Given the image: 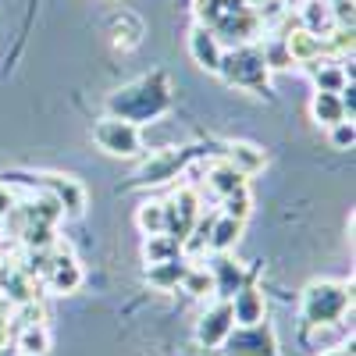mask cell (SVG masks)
<instances>
[{"instance_id":"cell-11","label":"cell","mask_w":356,"mask_h":356,"mask_svg":"<svg viewBox=\"0 0 356 356\" xmlns=\"http://www.w3.org/2000/svg\"><path fill=\"white\" fill-rule=\"evenodd\" d=\"M211 278H214V296L218 300H232L243 285H250V275L239 260H232L228 253H218L211 260Z\"/></svg>"},{"instance_id":"cell-26","label":"cell","mask_w":356,"mask_h":356,"mask_svg":"<svg viewBox=\"0 0 356 356\" xmlns=\"http://www.w3.org/2000/svg\"><path fill=\"white\" fill-rule=\"evenodd\" d=\"M182 289H186L189 296H214V278H211V271H207V267H193V264H189V271H186V278H182Z\"/></svg>"},{"instance_id":"cell-14","label":"cell","mask_w":356,"mask_h":356,"mask_svg":"<svg viewBox=\"0 0 356 356\" xmlns=\"http://www.w3.org/2000/svg\"><path fill=\"white\" fill-rule=\"evenodd\" d=\"M189 57H193V61H196L203 72L218 75L221 57H225V47H221V40L211 33V29L193 25V29H189Z\"/></svg>"},{"instance_id":"cell-5","label":"cell","mask_w":356,"mask_h":356,"mask_svg":"<svg viewBox=\"0 0 356 356\" xmlns=\"http://www.w3.org/2000/svg\"><path fill=\"white\" fill-rule=\"evenodd\" d=\"M93 143L107 157H125V161L143 157V150H146L139 125L122 122V118H111V114H104L100 122H93Z\"/></svg>"},{"instance_id":"cell-17","label":"cell","mask_w":356,"mask_h":356,"mask_svg":"<svg viewBox=\"0 0 356 356\" xmlns=\"http://www.w3.org/2000/svg\"><path fill=\"white\" fill-rule=\"evenodd\" d=\"M225 161L239 171L243 178H253L257 171H264V164H267V154L260 150L257 143H246V139H235V143H228V150H225Z\"/></svg>"},{"instance_id":"cell-3","label":"cell","mask_w":356,"mask_h":356,"mask_svg":"<svg viewBox=\"0 0 356 356\" xmlns=\"http://www.w3.org/2000/svg\"><path fill=\"white\" fill-rule=\"evenodd\" d=\"M353 310V285L335 278H317L300 296V317L310 328H332Z\"/></svg>"},{"instance_id":"cell-25","label":"cell","mask_w":356,"mask_h":356,"mask_svg":"<svg viewBox=\"0 0 356 356\" xmlns=\"http://www.w3.org/2000/svg\"><path fill=\"white\" fill-rule=\"evenodd\" d=\"M164 200H146L136 211V225L143 235H164Z\"/></svg>"},{"instance_id":"cell-10","label":"cell","mask_w":356,"mask_h":356,"mask_svg":"<svg viewBox=\"0 0 356 356\" xmlns=\"http://www.w3.org/2000/svg\"><path fill=\"white\" fill-rule=\"evenodd\" d=\"M282 47H285V57H289V65H314V61H321L324 57V40L321 36H314L310 29H303V25H296V29H289V33L282 36Z\"/></svg>"},{"instance_id":"cell-18","label":"cell","mask_w":356,"mask_h":356,"mask_svg":"<svg viewBox=\"0 0 356 356\" xmlns=\"http://www.w3.org/2000/svg\"><path fill=\"white\" fill-rule=\"evenodd\" d=\"M243 225H246V221H235V218H228V214H218V218L211 221V232H207V250H211V253H228V250H235V243L243 239Z\"/></svg>"},{"instance_id":"cell-32","label":"cell","mask_w":356,"mask_h":356,"mask_svg":"<svg viewBox=\"0 0 356 356\" xmlns=\"http://www.w3.org/2000/svg\"><path fill=\"white\" fill-rule=\"evenodd\" d=\"M339 4H353V0H328V8H339Z\"/></svg>"},{"instance_id":"cell-21","label":"cell","mask_w":356,"mask_h":356,"mask_svg":"<svg viewBox=\"0 0 356 356\" xmlns=\"http://www.w3.org/2000/svg\"><path fill=\"white\" fill-rule=\"evenodd\" d=\"M310 118H314L321 129H332V125H339V122H349L339 93H314V100H310Z\"/></svg>"},{"instance_id":"cell-15","label":"cell","mask_w":356,"mask_h":356,"mask_svg":"<svg viewBox=\"0 0 356 356\" xmlns=\"http://www.w3.org/2000/svg\"><path fill=\"white\" fill-rule=\"evenodd\" d=\"M310 79H314V89L317 93H342V89L353 82V75L346 72L342 61H335V57H321V61L307 65Z\"/></svg>"},{"instance_id":"cell-22","label":"cell","mask_w":356,"mask_h":356,"mask_svg":"<svg viewBox=\"0 0 356 356\" xmlns=\"http://www.w3.org/2000/svg\"><path fill=\"white\" fill-rule=\"evenodd\" d=\"M50 328L40 321V324H22V332L15 339V349L18 356H47L50 353Z\"/></svg>"},{"instance_id":"cell-2","label":"cell","mask_w":356,"mask_h":356,"mask_svg":"<svg viewBox=\"0 0 356 356\" xmlns=\"http://www.w3.org/2000/svg\"><path fill=\"white\" fill-rule=\"evenodd\" d=\"M193 4L200 18L196 25L211 29L221 47H243L264 36V18L253 0H193Z\"/></svg>"},{"instance_id":"cell-8","label":"cell","mask_w":356,"mask_h":356,"mask_svg":"<svg viewBox=\"0 0 356 356\" xmlns=\"http://www.w3.org/2000/svg\"><path fill=\"white\" fill-rule=\"evenodd\" d=\"M164 235H171V239L182 246L186 239H189V232L196 228V221L203 218L200 214V196L193 193V189H178L171 200H164Z\"/></svg>"},{"instance_id":"cell-20","label":"cell","mask_w":356,"mask_h":356,"mask_svg":"<svg viewBox=\"0 0 356 356\" xmlns=\"http://www.w3.org/2000/svg\"><path fill=\"white\" fill-rule=\"evenodd\" d=\"M207 186H211V193H214L218 200H225V196H232V193L246 189V178L235 171L228 161H214L211 168H207Z\"/></svg>"},{"instance_id":"cell-12","label":"cell","mask_w":356,"mask_h":356,"mask_svg":"<svg viewBox=\"0 0 356 356\" xmlns=\"http://www.w3.org/2000/svg\"><path fill=\"white\" fill-rule=\"evenodd\" d=\"M82 282H86V275H82V267H79V260L72 253H57L50 260V267H47V289L54 296H72V292L82 289Z\"/></svg>"},{"instance_id":"cell-7","label":"cell","mask_w":356,"mask_h":356,"mask_svg":"<svg viewBox=\"0 0 356 356\" xmlns=\"http://www.w3.org/2000/svg\"><path fill=\"white\" fill-rule=\"evenodd\" d=\"M196 157H200V146H171V150H161L154 157H146L136 178L143 186H164V182L182 175Z\"/></svg>"},{"instance_id":"cell-28","label":"cell","mask_w":356,"mask_h":356,"mask_svg":"<svg viewBox=\"0 0 356 356\" xmlns=\"http://www.w3.org/2000/svg\"><path fill=\"white\" fill-rule=\"evenodd\" d=\"M328 139H332L335 150H353V143H356V129H353V122H339V125H332V129H328Z\"/></svg>"},{"instance_id":"cell-13","label":"cell","mask_w":356,"mask_h":356,"mask_svg":"<svg viewBox=\"0 0 356 356\" xmlns=\"http://www.w3.org/2000/svg\"><path fill=\"white\" fill-rule=\"evenodd\" d=\"M40 178V186L61 203V211H68L72 218H79L86 211V189L75 182L72 175H36Z\"/></svg>"},{"instance_id":"cell-27","label":"cell","mask_w":356,"mask_h":356,"mask_svg":"<svg viewBox=\"0 0 356 356\" xmlns=\"http://www.w3.org/2000/svg\"><path fill=\"white\" fill-rule=\"evenodd\" d=\"M250 211H253V196H250V189H239V193H232V196L221 200V214H228V218H235V221H246Z\"/></svg>"},{"instance_id":"cell-23","label":"cell","mask_w":356,"mask_h":356,"mask_svg":"<svg viewBox=\"0 0 356 356\" xmlns=\"http://www.w3.org/2000/svg\"><path fill=\"white\" fill-rule=\"evenodd\" d=\"M300 18H303V29H310L314 36H328L335 29V15L328 8V0H307V4L300 8Z\"/></svg>"},{"instance_id":"cell-24","label":"cell","mask_w":356,"mask_h":356,"mask_svg":"<svg viewBox=\"0 0 356 356\" xmlns=\"http://www.w3.org/2000/svg\"><path fill=\"white\" fill-rule=\"evenodd\" d=\"M175 257H182V246H178L171 235H146V243H143L146 264H161V260H175Z\"/></svg>"},{"instance_id":"cell-9","label":"cell","mask_w":356,"mask_h":356,"mask_svg":"<svg viewBox=\"0 0 356 356\" xmlns=\"http://www.w3.org/2000/svg\"><path fill=\"white\" fill-rule=\"evenodd\" d=\"M232 328H235L232 303H228V300H214L211 307L203 310V317L196 321V342H200L203 349H221V342L228 339Z\"/></svg>"},{"instance_id":"cell-31","label":"cell","mask_w":356,"mask_h":356,"mask_svg":"<svg viewBox=\"0 0 356 356\" xmlns=\"http://www.w3.org/2000/svg\"><path fill=\"white\" fill-rule=\"evenodd\" d=\"M321 356H353V349L349 346H335V349H324Z\"/></svg>"},{"instance_id":"cell-19","label":"cell","mask_w":356,"mask_h":356,"mask_svg":"<svg viewBox=\"0 0 356 356\" xmlns=\"http://www.w3.org/2000/svg\"><path fill=\"white\" fill-rule=\"evenodd\" d=\"M186 271H189V260L186 257L161 260V264H146V282H150L154 289H161V292H171V289L182 285Z\"/></svg>"},{"instance_id":"cell-29","label":"cell","mask_w":356,"mask_h":356,"mask_svg":"<svg viewBox=\"0 0 356 356\" xmlns=\"http://www.w3.org/2000/svg\"><path fill=\"white\" fill-rule=\"evenodd\" d=\"M15 211H18V196H15V189H11L8 182H0V221H8Z\"/></svg>"},{"instance_id":"cell-33","label":"cell","mask_w":356,"mask_h":356,"mask_svg":"<svg viewBox=\"0 0 356 356\" xmlns=\"http://www.w3.org/2000/svg\"><path fill=\"white\" fill-rule=\"evenodd\" d=\"M0 356H18V353H0Z\"/></svg>"},{"instance_id":"cell-6","label":"cell","mask_w":356,"mask_h":356,"mask_svg":"<svg viewBox=\"0 0 356 356\" xmlns=\"http://www.w3.org/2000/svg\"><path fill=\"white\" fill-rule=\"evenodd\" d=\"M225 356H278V335L271 328V321L260 324H235L228 339L221 342Z\"/></svg>"},{"instance_id":"cell-4","label":"cell","mask_w":356,"mask_h":356,"mask_svg":"<svg viewBox=\"0 0 356 356\" xmlns=\"http://www.w3.org/2000/svg\"><path fill=\"white\" fill-rule=\"evenodd\" d=\"M218 75L235 89H246V93H267V86H271V68H267V57H264L260 43L225 47Z\"/></svg>"},{"instance_id":"cell-30","label":"cell","mask_w":356,"mask_h":356,"mask_svg":"<svg viewBox=\"0 0 356 356\" xmlns=\"http://www.w3.org/2000/svg\"><path fill=\"white\" fill-rule=\"evenodd\" d=\"M8 314H11V307H8V296L0 292V346L8 342V328H11V321H8Z\"/></svg>"},{"instance_id":"cell-16","label":"cell","mask_w":356,"mask_h":356,"mask_svg":"<svg viewBox=\"0 0 356 356\" xmlns=\"http://www.w3.org/2000/svg\"><path fill=\"white\" fill-rule=\"evenodd\" d=\"M228 303H232L235 324H260V321H267V300H264V292L257 285H243Z\"/></svg>"},{"instance_id":"cell-1","label":"cell","mask_w":356,"mask_h":356,"mask_svg":"<svg viewBox=\"0 0 356 356\" xmlns=\"http://www.w3.org/2000/svg\"><path fill=\"white\" fill-rule=\"evenodd\" d=\"M171 104H175V89H171L168 72H150L122 89H114L107 97V114L132 125H150L171 111Z\"/></svg>"}]
</instances>
